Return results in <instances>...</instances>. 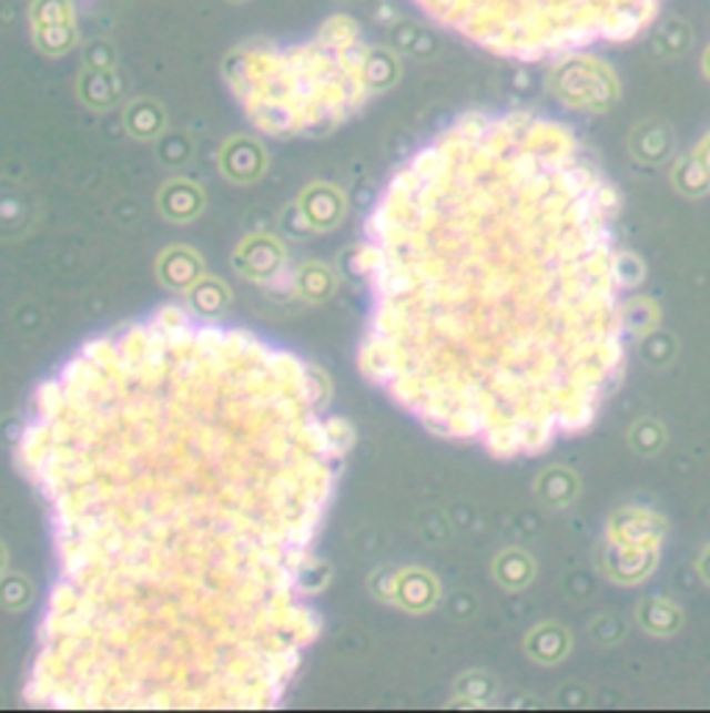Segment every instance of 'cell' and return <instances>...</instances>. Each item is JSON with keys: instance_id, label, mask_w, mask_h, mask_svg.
Here are the masks:
<instances>
[{"instance_id": "cell-1", "label": "cell", "mask_w": 710, "mask_h": 713, "mask_svg": "<svg viewBox=\"0 0 710 713\" xmlns=\"http://www.w3.org/2000/svg\"><path fill=\"white\" fill-rule=\"evenodd\" d=\"M333 445L303 364L239 330L164 317L75 356L26 441L59 552L39 691L272 700L305 644Z\"/></svg>"}, {"instance_id": "cell-2", "label": "cell", "mask_w": 710, "mask_h": 713, "mask_svg": "<svg viewBox=\"0 0 710 713\" xmlns=\"http://www.w3.org/2000/svg\"><path fill=\"white\" fill-rule=\"evenodd\" d=\"M372 378L444 439L527 461L602 417L630 353L619 197L569 125L464 114L364 240Z\"/></svg>"}, {"instance_id": "cell-3", "label": "cell", "mask_w": 710, "mask_h": 713, "mask_svg": "<svg viewBox=\"0 0 710 713\" xmlns=\"http://www.w3.org/2000/svg\"><path fill=\"white\" fill-rule=\"evenodd\" d=\"M663 0H414L422 14L488 53L544 62L638 34Z\"/></svg>"}]
</instances>
